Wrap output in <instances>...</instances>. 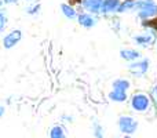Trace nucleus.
Returning <instances> with one entry per match:
<instances>
[{
    "label": "nucleus",
    "mask_w": 157,
    "mask_h": 138,
    "mask_svg": "<svg viewBox=\"0 0 157 138\" xmlns=\"http://www.w3.org/2000/svg\"><path fill=\"white\" fill-rule=\"evenodd\" d=\"M134 11L138 13V17L141 19H150L157 15V4L153 0H138L135 2Z\"/></svg>",
    "instance_id": "f257e3e1"
},
{
    "label": "nucleus",
    "mask_w": 157,
    "mask_h": 138,
    "mask_svg": "<svg viewBox=\"0 0 157 138\" xmlns=\"http://www.w3.org/2000/svg\"><path fill=\"white\" fill-rule=\"evenodd\" d=\"M117 126H119L120 133H123L124 136H131L138 128V122L130 115H123V116L119 117Z\"/></svg>",
    "instance_id": "f03ea898"
},
{
    "label": "nucleus",
    "mask_w": 157,
    "mask_h": 138,
    "mask_svg": "<svg viewBox=\"0 0 157 138\" xmlns=\"http://www.w3.org/2000/svg\"><path fill=\"white\" fill-rule=\"evenodd\" d=\"M149 106V97L144 93H135L131 98V108L135 112H145Z\"/></svg>",
    "instance_id": "7ed1b4c3"
},
{
    "label": "nucleus",
    "mask_w": 157,
    "mask_h": 138,
    "mask_svg": "<svg viewBox=\"0 0 157 138\" xmlns=\"http://www.w3.org/2000/svg\"><path fill=\"white\" fill-rule=\"evenodd\" d=\"M22 39V30L21 29H13L3 37V47L6 50H11L21 41Z\"/></svg>",
    "instance_id": "20e7f679"
},
{
    "label": "nucleus",
    "mask_w": 157,
    "mask_h": 138,
    "mask_svg": "<svg viewBox=\"0 0 157 138\" xmlns=\"http://www.w3.org/2000/svg\"><path fill=\"white\" fill-rule=\"evenodd\" d=\"M77 22L80 26L86 28V29H91V28L97 26L98 24V18L94 14L90 13H78L77 14Z\"/></svg>",
    "instance_id": "39448f33"
},
{
    "label": "nucleus",
    "mask_w": 157,
    "mask_h": 138,
    "mask_svg": "<svg viewBox=\"0 0 157 138\" xmlns=\"http://www.w3.org/2000/svg\"><path fill=\"white\" fill-rule=\"evenodd\" d=\"M147 68H149V61L147 60H136L130 64L128 72L132 73L134 76H142L146 73Z\"/></svg>",
    "instance_id": "423d86ee"
},
{
    "label": "nucleus",
    "mask_w": 157,
    "mask_h": 138,
    "mask_svg": "<svg viewBox=\"0 0 157 138\" xmlns=\"http://www.w3.org/2000/svg\"><path fill=\"white\" fill-rule=\"evenodd\" d=\"M102 2L103 0H81V7L86 10V13L97 15V14L101 13Z\"/></svg>",
    "instance_id": "0eeeda50"
},
{
    "label": "nucleus",
    "mask_w": 157,
    "mask_h": 138,
    "mask_svg": "<svg viewBox=\"0 0 157 138\" xmlns=\"http://www.w3.org/2000/svg\"><path fill=\"white\" fill-rule=\"evenodd\" d=\"M141 53L135 49H121L120 50V58L127 62H134V61L139 60Z\"/></svg>",
    "instance_id": "6e6552de"
},
{
    "label": "nucleus",
    "mask_w": 157,
    "mask_h": 138,
    "mask_svg": "<svg viewBox=\"0 0 157 138\" xmlns=\"http://www.w3.org/2000/svg\"><path fill=\"white\" fill-rule=\"evenodd\" d=\"M121 0H103L102 7H101V13L102 14H112L117 13V8Z\"/></svg>",
    "instance_id": "1a4fd4ad"
},
{
    "label": "nucleus",
    "mask_w": 157,
    "mask_h": 138,
    "mask_svg": "<svg viewBox=\"0 0 157 138\" xmlns=\"http://www.w3.org/2000/svg\"><path fill=\"white\" fill-rule=\"evenodd\" d=\"M50 138H68V134H66V128L61 124H55L50 128L48 131Z\"/></svg>",
    "instance_id": "9d476101"
},
{
    "label": "nucleus",
    "mask_w": 157,
    "mask_h": 138,
    "mask_svg": "<svg viewBox=\"0 0 157 138\" xmlns=\"http://www.w3.org/2000/svg\"><path fill=\"white\" fill-rule=\"evenodd\" d=\"M130 87H131V83L127 79H116V80L112 83V90H119V91L127 93Z\"/></svg>",
    "instance_id": "9b49d317"
},
{
    "label": "nucleus",
    "mask_w": 157,
    "mask_h": 138,
    "mask_svg": "<svg viewBox=\"0 0 157 138\" xmlns=\"http://www.w3.org/2000/svg\"><path fill=\"white\" fill-rule=\"evenodd\" d=\"M132 40H134V43H135L136 46H144V47H146V46H150V43L153 41V37L150 36V33H149V35H147V33H144V35H136V36H134Z\"/></svg>",
    "instance_id": "f8f14e48"
},
{
    "label": "nucleus",
    "mask_w": 157,
    "mask_h": 138,
    "mask_svg": "<svg viewBox=\"0 0 157 138\" xmlns=\"http://www.w3.org/2000/svg\"><path fill=\"white\" fill-rule=\"evenodd\" d=\"M61 11H62V14L66 17L68 19H75V18H77V11H76V8L73 7V6H71V4H68V3H62L61 4Z\"/></svg>",
    "instance_id": "ddd939ff"
},
{
    "label": "nucleus",
    "mask_w": 157,
    "mask_h": 138,
    "mask_svg": "<svg viewBox=\"0 0 157 138\" xmlns=\"http://www.w3.org/2000/svg\"><path fill=\"white\" fill-rule=\"evenodd\" d=\"M109 100L113 102H125L127 101V93L124 91H119V90H112L108 94Z\"/></svg>",
    "instance_id": "4468645a"
},
{
    "label": "nucleus",
    "mask_w": 157,
    "mask_h": 138,
    "mask_svg": "<svg viewBox=\"0 0 157 138\" xmlns=\"http://www.w3.org/2000/svg\"><path fill=\"white\" fill-rule=\"evenodd\" d=\"M134 6H135V0H121L117 8V13H127V11H134Z\"/></svg>",
    "instance_id": "2eb2a0df"
},
{
    "label": "nucleus",
    "mask_w": 157,
    "mask_h": 138,
    "mask_svg": "<svg viewBox=\"0 0 157 138\" xmlns=\"http://www.w3.org/2000/svg\"><path fill=\"white\" fill-rule=\"evenodd\" d=\"M92 134L95 138H103L105 137V128L98 120H92Z\"/></svg>",
    "instance_id": "dca6fc26"
},
{
    "label": "nucleus",
    "mask_w": 157,
    "mask_h": 138,
    "mask_svg": "<svg viewBox=\"0 0 157 138\" xmlns=\"http://www.w3.org/2000/svg\"><path fill=\"white\" fill-rule=\"evenodd\" d=\"M142 25H144L145 28H149V29L155 30V32L157 33V15L153 17V18H150V19H145Z\"/></svg>",
    "instance_id": "f3484780"
},
{
    "label": "nucleus",
    "mask_w": 157,
    "mask_h": 138,
    "mask_svg": "<svg viewBox=\"0 0 157 138\" xmlns=\"http://www.w3.org/2000/svg\"><path fill=\"white\" fill-rule=\"evenodd\" d=\"M7 22H8V17H7V13L4 10H0V33L6 29L7 26Z\"/></svg>",
    "instance_id": "a211bd4d"
},
{
    "label": "nucleus",
    "mask_w": 157,
    "mask_h": 138,
    "mask_svg": "<svg viewBox=\"0 0 157 138\" xmlns=\"http://www.w3.org/2000/svg\"><path fill=\"white\" fill-rule=\"evenodd\" d=\"M40 8H41L40 3H33V4H30V6L26 7V14H29V15H35V14H37L39 11H40Z\"/></svg>",
    "instance_id": "6ab92c4d"
},
{
    "label": "nucleus",
    "mask_w": 157,
    "mask_h": 138,
    "mask_svg": "<svg viewBox=\"0 0 157 138\" xmlns=\"http://www.w3.org/2000/svg\"><path fill=\"white\" fill-rule=\"evenodd\" d=\"M18 2H19V0H3V3H4L6 6H7V4H17Z\"/></svg>",
    "instance_id": "aec40b11"
},
{
    "label": "nucleus",
    "mask_w": 157,
    "mask_h": 138,
    "mask_svg": "<svg viewBox=\"0 0 157 138\" xmlns=\"http://www.w3.org/2000/svg\"><path fill=\"white\" fill-rule=\"evenodd\" d=\"M68 4H71V6H76V4H81V0H69V3Z\"/></svg>",
    "instance_id": "412c9836"
},
{
    "label": "nucleus",
    "mask_w": 157,
    "mask_h": 138,
    "mask_svg": "<svg viewBox=\"0 0 157 138\" xmlns=\"http://www.w3.org/2000/svg\"><path fill=\"white\" fill-rule=\"evenodd\" d=\"M4 113H6V108L3 105H0V117H2Z\"/></svg>",
    "instance_id": "4be33fe9"
},
{
    "label": "nucleus",
    "mask_w": 157,
    "mask_h": 138,
    "mask_svg": "<svg viewBox=\"0 0 157 138\" xmlns=\"http://www.w3.org/2000/svg\"><path fill=\"white\" fill-rule=\"evenodd\" d=\"M3 6H4V3H3V0H0V10H3Z\"/></svg>",
    "instance_id": "5701e85b"
},
{
    "label": "nucleus",
    "mask_w": 157,
    "mask_h": 138,
    "mask_svg": "<svg viewBox=\"0 0 157 138\" xmlns=\"http://www.w3.org/2000/svg\"><path fill=\"white\" fill-rule=\"evenodd\" d=\"M121 138H132L131 136H124V137H121Z\"/></svg>",
    "instance_id": "b1692460"
},
{
    "label": "nucleus",
    "mask_w": 157,
    "mask_h": 138,
    "mask_svg": "<svg viewBox=\"0 0 157 138\" xmlns=\"http://www.w3.org/2000/svg\"><path fill=\"white\" fill-rule=\"evenodd\" d=\"M26 2H28V0H26Z\"/></svg>",
    "instance_id": "393cba45"
}]
</instances>
